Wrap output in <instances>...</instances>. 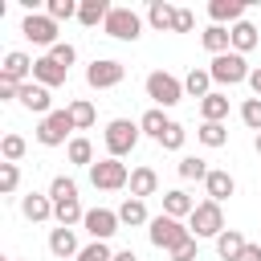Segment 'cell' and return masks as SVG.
Here are the masks:
<instances>
[{
  "instance_id": "6da1fadb",
  "label": "cell",
  "mask_w": 261,
  "mask_h": 261,
  "mask_svg": "<svg viewBox=\"0 0 261 261\" xmlns=\"http://www.w3.org/2000/svg\"><path fill=\"white\" fill-rule=\"evenodd\" d=\"M147 241L171 257L184 241H192V228H188L184 220H175V216H163V212H159V216H151V224H147Z\"/></svg>"
},
{
  "instance_id": "7a4b0ae2",
  "label": "cell",
  "mask_w": 261,
  "mask_h": 261,
  "mask_svg": "<svg viewBox=\"0 0 261 261\" xmlns=\"http://www.w3.org/2000/svg\"><path fill=\"white\" fill-rule=\"evenodd\" d=\"M139 139H143V130H139V122H130V118H110L106 130H102V143H106V155H110V159L130 155V151L139 147Z\"/></svg>"
},
{
  "instance_id": "3957f363",
  "label": "cell",
  "mask_w": 261,
  "mask_h": 261,
  "mask_svg": "<svg viewBox=\"0 0 261 261\" xmlns=\"http://www.w3.org/2000/svg\"><path fill=\"white\" fill-rule=\"evenodd\" d=\"M143 90H147V98H151L159 110H167V106H175V102L184 98V82H179L175 73H167V69H151L147 82H143Z\"/></svg>"
},
{
  "instance_id": "277c9868",
  "label": "cell",
  "mask_w": 261,
  "mask_h": 261,
  "mask_svg": "<svg viewBox=\"0 0 261 261\" xmlns=\"http://www.w3.org/2000/svg\"><path fill=\"white\" fill-rule=\"evenodd\" d=\"M188 228H192V237L196 241H216L220 232H224V208L216 204V200H200L196 204V212L188 216Z\"/></svg>"
},
{
  "instance_id": "5b68a950",
  "label": "cell",
  "mask_w": 261,
  "mask_h": 261,
  "mask_svg": "<svg viewBox=\"0 0 261 261\" xmlns=\"http://www.w3.org/2000/svg\"><path fill=\"white\" fill-rule=\"evenodd\" d=\"M208 73H212V82L216 86H241V82H249V73H253V65L241 57V53H220V57H212L208 61Z\"/></svg>"
},
{
  "instance_id": "8992f818",
  "label": "cell",
  "mask_w": 261,
  "mask_h": 261,
  "mask_svg": "<svg viewBox=\"0 0 261 261\" xmlns=\"http://www.w3.org/2000/svg\"><path fill=\"white\" fill-rule=\"evenodd\" d=\"M73 118H69V110H53V114H45L41 122H37V143L41 147H69V139H73Z\"/></svg>"
},
{
  "instance_id": "52a82bcc",
  "label": "cell",
  "mask_w": 261,
  "mask_h": 261,
  "mask_svg": "<svg viewBox=\"0 0 261 261\" xmlns=\"http://www.w3.org/2000/svg\"><path fill=\"white\" fill-rule=\"evenodd\" d=\"M90 184H94L98 192H122V188L130 184V171H126V163H122V159L102 155V159L90 167Z\"/></svg>"
},
{
  "instance_id": "ba28073f",
  "label": "cell",
  "mask_w": 261,
  "mask_h": 261,
  "mask_svg": "<svg viewBox=\"0 0 261 261\" xmlns=\"http://www.w3.org/2000/svg\"><path fill=\"white\" fill-rule=\"evenodd\" d=\"M102 33L114 37V41H139V37H143V16H139L135 8L114 4L110 16H106V24H102Z\"/></svg>"
},
{
  "instance_id": "9c48e42d",
  "label": "cell",
  "mask_w": 261,
  "mask_h": 261,
  "mask_svg": "<svg viewBox=\"0 0 261 261\" xmlns=\"http://www.w3.org/2000/svg\"><path fill=\"white\" fill-rule=\"evenodd\" d=\"M122 77H126V65L114 61V57H94L86 65V86L90 90H114V86H122Z\"/></svg>"
},
{
  "instance_id": "30bf717a",
  "label": "cell",
  "mask_w": 261,
  "mask_h": 261,
  "mask_svg": "<svg viewBox=\"0 0 261 261\" xmlns=\"http://www.w3.org/2000/svg\"><path fill=\"white\" fill-rule=\"evenodd\" d=\"M20 33H24L33 45H41V49H53V45H57V20H53L49 12H29V16L20 20Z\"/></svg>"
},
{
  "instance_id": "8fae6325",
  "label": "cell",
  "mask_w": 261,
  "mask_h": 261,
  "mask_svg": "<svg viewBox=\"0 0 261 261\" xmlns=\"http://www.w3.org/2000/svg\"><path fill=\"white\" fill-rule=\"evenodd\" d=\"M82 228L90 232V241H110V237L122 228V220H118V208H86V220H82Z\"/></svg>"
},
{
  "instance_id": "7c38bea8",
  "label": "cell",
  "mask_w": 261,
  "mask_h": 261,
  "mask_svg": "<svg viewBox=\"0 0 261 261\" xmlns=\"http://www.w3.org/2000/svg\"><path fill=\"white\" fill-rule=\"evenodd\" d=\"M33 61H37V57H29V53H20V49H8L4 61H0V77L24 86V82H33Z\"/></svg>"
},
{
  "instance_id": "4fadbf2b",
  "label": "cell",
  "mask_w": 261,
  "mask_h": 261,
  "mask_svg": "<svg viewBox=\"0 0 261 261\" xmlns=\"http://www.w3.org/2000/svg\"><path fill=\"white\" fill-rule=\"evenodd\" d=\"M65 77H69V69H61L49 53H41L37 61H33V82L37 86H45V90H57V86H65Z\"/></svg>"
},
{
  "instance_id": "5bb4252c",
  "label": "cell",
  "mask_w": 261,
  "mask_h": 261,
  "mask_svg": "<svg viewBox=\"0 0 261 261\" xmlns=\"http://www.w3.org/2000/svg\"><path fill=\"white\" fill-rule=\"evenodd\" d=\"M49 253H53L57 261H69V257L77 261V253H82L77 232H73V228H61V224H57V228H49Z\"/></svg>"
},
{
  "instance_id": "9a60e30c",
  "label": "cell",
  "mask_w": 261,
  "mask_h": 261,
  "mask_svg": "<svg viewBox=\"0 0 261 261\" xmlns=\"http://www.w3.org/2000/svg\"><path fill=\"white\" fill-rule=\"evenodd\" d=\"M16 102H20L24 110L41 114V118H45V114H53V98H49V90H45V86H37V82H24V86H20V98H16Z\"/></svg>"
},
{
  "instance_id": "2e32d148",
  "label": "cell",
  "mask_w": 261,
  "mask_h": 261,
  "mask_svg": "<svg viewBox=\"0 0 261 261\" xmlns=\"http://www.w3.org/2000/svg\"><path fill=\"white\" fill-rule=\"evenodd\" d=\"M208 16H212V24H220V29L228 24L232 29V24L245 20V0H212L208 4Z\"/></svg>"
},
{
  "instance_id": "e0dca14e",
  "label": "cell",
  "mask_w": 261,
  "mask_h": 261,
  "mask_svg": "<svg viewBox=\"0 0 261 261\" xmlns=\"http://www.w3.org/2000/svg\"><path fill=\"white\" fill-rule=\"evenodd\" d=\"M204 192H208V200L224 204L228 196H237V179H232L224 167H212V171H208V179H204Z\"/></svg>"
},
{
  "instance_id": "ac0fdd59",
  "label": "cell",
  "mask_w": 261,
  "mask_h": 261,
  "mask_svg": "<svg viewBox=\"0 0 261 261\" xmlns=\"http://www.w3.org/2000/svg\"><path fill=\"white\" fill-rule=\"evenodd\" d=\"M20 216L33 224H45V220H53V200L41 192H29V196H20Z\"/></svg>"
},
{
  "instance_id": "d6986e66",
  "label": "cell",
  "mask_w": 261,
  "mask_h": 261,
  "mask_svg": "<svg viewBox=\"0 0 261 261\" xmlns=\"http://www.w3.org/2000/svg\"><path fill=\"white\" fill-rule=\"evenodd\" d=\"M126 188H130L135 200L155 196V192H159V175H155V167H147V163H143V167H130V184H126Z\"/></svg>"
},
{
  "instance_id": "ffe728a7",
  "label": "cell",
  "mask_w": 261,
  "mask_h": 261,
  "mask_svg": "<svg viewBox=\"0 0 261 261\" xmlns=\"http://www.w3.org/2000/svg\"><path fill=\"white\" fill-rule=\"evenodd\" d=\"M175 4H167V0H151L147 4V24L155 29V33H171L175 29Z\"/></svg>"
},
{
  "instance_id": "44dd1931",
  "label": "cell",
  "mask_w": 261,
  "mask_h": 261,
  "mask_svg": "<svg viewBox=\"0 0 261 261\" xmlns=\"http://www.w3.org/2000/svg\"><path fill=\"white\" fill-rule=\"evenodd\" d=\"M196 212V200L184 192V188H171V192H163V216H175V220H188Z\"/></svg>"
},
{
  "instance_id": "7402d4cb",
  "label": "cell",
  "mask_w": 261,
  "mask_h": 261,
  "mask_svg": "<svg viewBox=\"0 0 261 261\" xmlns=\"http://www.w3.org/2000/svg\"><path fill=\"white\" fill-rule=\"evenodd\" d=\"M110 0H82L77 4V20L86 24V29H98V24H106V16H110Z\"/></svg>"
},
{
  "instance_id": "603a6c76",
  "label": "cell",
  "mask_w": 261,
  "mask_h": 261,
  "mask_svg": "<svg viewBox=\"0 0 261 261\" xmlns=\"http://www.w3.org/2000/svg\"><path fill=\"white\" fill-rule=\"evenodd\" d=\"M228 37H232V53H241V57H245V53H253V49H257V41H261L253 20H241V24H232V29H228Z\"/></svg>"
},
{
  "instance_id": "cb8c5ba5",
  "label": "cell",
  "mask_w": 261,
  "mask_h": 261,
  "mask_svg": "<svg viewBox=\"0 0 261 261\" xmlns=\"http://www.w3.org/2000/svg\"><path fill=\"white\" fill-rule=\"evenodd\" d=\"M224 118H228V94L224 90H212L200 102V122H224Z\"/></svg>"
},
{
  "instance_id": "d4e9b609",
  "label": "cell",
  "mask_w": 261,
  "mask_h": 261,
  "mask_svg": "<svg viewBox=\"0 0 261 261\" xmlns=\"http://www.w3.org/2000/svg\"><path fill=\"white\" fill-rule=\"evenodd\" d=\"M65 159H69L73 167H94V163H98V159H94V143H90L86 135H73V139H69Z\"/></svg>"
},
{
  "instance_id": "484cf974",
  "label": "cell",
  "mask_w": 261,
  "mask_h": 261,
  "mask_svg": "<svg viewBox=\"0 0 261 261\" xmlns=\"http://www.w3.org/2000/svg\"><path fill=\"white\" fill-rule=\"evenodd\" d=\"M118 220H122L126 228H139V224H151V216H147V200H135V196H126V200L118 204Z\"/></svg>"
},
{
  "instance_id": "4316f807",
  "label": "cell",
  "mask_w": 261,
  "mask_h": 261,
  "mask_svg": "<svg viewBox=\"0 0 261 261\" xmlns=\"http://www.w3.org/2000/svg\"><path fill=\"white\" fill-rule=\"evenodd\" d=\"M245 245H249V241H245L237 228H224V232L216 237V253H220V261H241Z\"/></svg>"
},
{
  "instance_id": "83f0119b",
  "label": "cell",
  "mask_w": 261,
  "mask_h": 261,
  "mask_svg": "<svg viewBox=\"0 0 261 261\" xmlns=\"http://www.w3.org/2000/svg\"><path fill=\"white\" fill-rule=\"evenodd\" d=\"M200 41H204V49H208L212 57H220V53H228V49H232V37H228V29H220V24H208V29L200 33Z\"/></svg>"
},
{
  "instance_id": "f1b7e54d",
  "label": "cell",
  "mask_w": 261,
  "mask_h": 261,
  "mask_svg": "<svg viewBox=\"0 0 261 261\" xmlns=\"http://www.w3.org/2000/svg\"><path fill=\"white\" fill-rule=\"evenodd\" d=\"M184 94L204 102V98L212 94V73H208V69H188V77H184Z\"/></svg>"
},
{
  "instance_id": "f546056e",
  "label": "cell",
  "mask_w": 261,
  "mask_h": 261,
  "mask_svg": "<svg viewBox=\"0 0 261 261\" xmlns=\"http://www.w3.org/2000/svg\"><path fill=\"white\" fill-rule=\"evenodd\" d=\"M65 110H69V118H73V126H77V130H90V126L98 122V110H94V102H90V98H73Z\"/></svg>"
},
{
  "instance_id": "4dcf8cb0",
  "label": "cell",
  "mask_w": 261,
  "mask_h": 261,
  "mask_svg": "<svg viewBox=\"0 0 261 261\" xmlns=\"http://www.w3.org/2000/svg\"><path fill=\"white\" fill-rule=\"evenodd\" d=\"M167 126H171V118H167V114H163L159 106H151V110H147V114L139 118V130H143L147 139H155V143L163 139V130H167Z\"/></svg>"
},
{
  "instance_id": "1f68e13d",
  "label": "cell",
  "mask_w": 261,
  "mask_h": 261,
  "mask_svg": "<svg viewBox=\"0 0 261 261\" xmlns=\"http://www.w3.org/2000/svg\"><path fill=\"white\" fill-rule=\"evenodd\" d=\"M196 139H200L208 151H216V147L228 143V126H224V122H200V126H196Z\"/></svg>"
},
{
  "instance_id": "d6a6232c",
  "label": "cell",
  "mask_w": 261,
  "mask_h": 261,
  "mask_svg": "<svg viewBox=\"0 0 261 261\" xmlns=\"http://www.w3.org/2000/svg\"><path fill=\"white\" fill-rule=\"evenodd\" d=\"M53 220H57L61 228H77V224L86 220V208H82L77 200H65V204H53Z\"/></svg>"
},
{
  "instance_id": "836d02e7",
  "label": "cell",
  "mask_w": 261,
  "mask_h": 261,
  "mask_svg": "<svg viewBox=\"0 0 261 261\" xmlns=\"http://www.w3.org/2000/svg\"><path fill=\"white\" fill-rule=\"evenodd\" d=\"M175 171H179V179H200V184H204L212 167H208V159H200V155H184V159L175 163Z\"/></svg>"
},
{
  "instance_id": "e575fe53",
  "label": "cell",
  "mask_w": 261,
  "mask_h": 261,
  "mask_svg": "<svg viewBox=\"0 0 261 261\" xmlns=\"http://www.w3.org/2000/svg\"><path fill=\"white\" fill-rule=\"evenodd\" d=\"M53 204H65V200H77V179L73 175H53V184H49V192H45Z\"/></svg>"
},
{
  "instance_id": "d590c367",
  "label": "cell",
  "mask_w": 261,
  "mask_h": 261,
  "mask_svg": "<svg viewBox=\"0 0 261 261\" xmlns=\"http://www.w3.org/2000/svg\"><path fill=\"white\" fill-rule=\"evenodd\" d=\"M24 151H29V143H24L16 130H8V135L0 139V155H4V163H20V159H24Z\"/></svg>"
},
{
  "instance_id": "8d00e7d4",
  "label": "cell",
  "mask_w": 261,
  "mask_h": 261,
  "mask_svg": "<svg viewBox=\"0 0 261 261\" xmlns=\"http://www.w3.org/2000/svg\"><path fill=\"white\" fill-rule=\"evenodd\" d=\"M184 143H188V130H184V122H175V118H171V126L163 130V139H159V147H163V151H179Z\"/></svg>"
},
{
  "instance_id": "74e56055",
  "label": "cell",
  "mask_w": 261,
  "mask_h": 261,
  "mask_svg": "<svg viewBox=\"0 0 261 261\" xmlns=\"http://www.w3.org/2000/svg\"><path fill=\"white\" fill-rule=\"evenodd\" d=\"M241 122L261 135V98H245V102H241Z\"/></svg>"
},
{
  "instance_id": "f35d334b",
  "label": "cell",
  "mask_w": 261,
  "mask_h": 261,
  "mask_svg": "<svg viewBox=\"0 0 261 261\" xmlns=\"http://www.w3.org/2000/svg\"><path fill=\"white\" fill-rule=\"evenodd\" d=\"M77 261H114V253H110V245H106V241H90V245H82Z\"/></svg>"
},
{
  "instance_id": "ab89813d",
  "label": "cell",
  "mask_w": 261,
  "mask_h": 261,
  "mask_svg": "<svg viewBox=\"0 0 261 261\" xmlns=\"http://www.w3.org/2000/svg\"><path fill=\"white\" fill-rule=\"evenodd\" d=\"M77 4H82V0H49L45 12H49L53 20H69V16H77Z\"/></svg>"
},
{
  "instance_id": "60d3db41",
  "label": "cell",
  "mask_w": 261,
  "mask_h": 261,
  "mask_svg": "<svg viewBox=\"0 0 261 261\" xmlns=\"http://www.w3.org/2000/svg\"><path fill=\"white\" fill-rule=\"evenodd\" d=\"M16 188H20V167L16 163H0V192L12 196Z\"/></svg>"
},
{
  "instance_id": "b9f144b4",
  "label": "cell",
  "mask_w": 261,
  "mask_h": 261,
  "mask_svg": "<svg viewBox=\"0 0 261 261\" xmlns=\"http://www.w3.org/2000/svg\"><path fill=\"white\" fill-rule=\"evenodd\" d=\"M49 57H53V61H57V65H61V69H69V65H73V61H77V49H73V45H69V41H57V45H53V49H49Z\"/></svg>"
},
{
  "instance_id": "7bdbcfd3",
  "label": "cell",
  "mask_w": 261,
  "mask_h": 261,
  "mask_svg": "<svg viewBox=\"0 0 261 261\" xmlns=\"http://www.w3.org/2000/svg\"><path fill=\"white\" fill-rule=\"evenodd\" d=\"M192 29H196V12H192V8H179V12H175V29H171V33H192Z\"/></svg>"
},
{
  "instance_id": "ee69618b",
  "label": "cell",
  "mask_w": 261,
  "mask_h": 261,
  "mask_svg": "<svg viewBox=\"0 0 261 261\" xmlns=\"http://www.w3.org/2000/svg\"><path fill=\"white\" fill-rule=\"evenodd\" d=\"M196 253H200V241L192 237V241H184V245L171 253V261H196Z\"/></svg>"
},
{
  "instance_id": "f6af8a7d",
  "label": "cell",
  "mask_w": 261,
  "mask_h": 261,
  "mask_svg": "<svg viewBox=\"0 0 261 261\" xmlns=\"http://www.w3.org/2000/svg\"><path fill=\"white\" fill-rule=\"evenodd\" d=\"M249 90H253V98H261V65H253V73H249Z\"/></svg>"
},
{
  "instance_id": "bcb514c9",
  "label": "cell",
  "mask_w": 261,
  "mask_h": 261,
  "mask_svg": "<svg viewBox=\"0 0 261 261\" xmlns=\"http://www.w3.org/2000/svg\"><path fill=\"white\" fill-rule=\"evenodd\" d=\"M241 261H261V245H245V253H241Z\"/></svg>"
},
{
  "instance_id": "7dc6e473",
  "label": "cell",
  "mask_w": 261,
  "mask_h": 261,
  "mask_svg": "<svg viewBox=\"0 0 261 261\" xmlns=\"http://www.w3.org/2000/svg\"><path fill=\"white\" fill-rule=\"evenodd\" d=\"M114 261H139V257H135V249H118V253H114Z\"/></svg>"
},
{
  "instance_id": "c3c4849f",
  "label": "cell",
  "mask_w": 261,
  "mask_h": 261,
  "mask_svg": "<svg viewBox=\"0 0 261 261\" xmlns=\"http://www.w3.org/2000/svg\"><path fill=\"white\" fill-rule=\"evenodd\" d=\"M253 147H257V155H261V135H257V139H253Z\"/></svg>"
},
{
  "instance_id": "681fc988",
  "label": "cell",
  "mask_w": 261,
  "mask_h": 261,
  "mask_svg": "<svg viewBox=\"0 0 261 261\" xmlns=\"http://www.w3.org/2000/svg\"><path fill=\"white\" fill-rule=\"evenodd\" d=\"M8 261H24V257H8Z\"/></svg>"
}]
</instances>
